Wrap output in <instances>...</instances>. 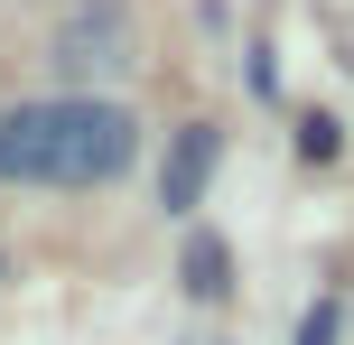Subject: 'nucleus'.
I'll list each match as a JSON object with an SVG mask.
<instances>
[{
    "instance_id": "423d86ee",
    "label": "nucleus",
    "mask_w": 354,
    "mask_h": 345,
    "mask_svg": "<svg viewBox=\"0 0 354 345\" xmlns=\"http://www.w3.org/2000/svg\"><path fill=\"white\" fill-rule=\"evenodd\" d=\"M299 345H336V299H317V308L299 317Z\"/></svg>"
},
{
    "instance_id": "f257e3e1",
    "label": "nucleus",
    "mask_w": 354,
    "mask_h": 345,
    "mask_svg": "<svg viewBox=\"0 0 354 345\" xmlns=\"http://www.w3.org/2000/svg\"><path fill=\"white\" fill-rule=\"evenodd\" d=\"M131 149H140V122L93 93L0 112V187H103L131 168Z\"/></svg>"
},
{
    "instance_id": "7ed1b4c3",
    "label": "nucleus",
    "mask_w": 354,
    "mask_h": 345,
    "mask_svg": "<svg viewBox=\"0 0 354 345\" xmlns=\"http://www.w3.org/2000/svg\"><path fill=\"white\" fill-rule=\"evenodd\" d=\"M214 159H224V140H214V122H187L168 140V168H159V205L168 215H187V205H205V178H214Z\"/></svg>"
},
{
    "instance_id": "39448f33",
    "label": "nucleus",
    "mask_w": 354,
    "mask_h": 345,
    "mask_svg": "<svg viewBox=\"0 0 354 345\" xmlns=\"http://www.w3.org/2000/svg\"><path fill=\"white\" fill-rule=\"evenodd\" d=\"M336 149H345V131L326 122V112H308V122H299V159H317V168H326Z\"/></svg>"
},
{
    "instance_id": "f03ea898",
    "label": "nucleus",
    "mask_w": 354,
    "mask_h": 345,
    "mask_svg": "<svg viewBox=\"0 0 354 345\" xmlns=\"http://www.w3.org/2000/svg\"><path fill=\"white\" fill-rule=\"evenodd\" d=\"M56 75L66 84H112L131 75V10L122 0H75L56 28Z\"/></svg>"
},
{
    "instance_id": "20e7f679",
    "label": "nucleus",
    "mask_w": 354,
    "mask_h": 345,
    "mask_svg": "<svg viewBox=\"0 0 354 345\" xmlns=\"http://www.w3.org/2000/svg\"><path fill=\"white\" fill-rule=\"evenodd\" d=\"M187 290H196V299H224V290H233V252H224L214 234L187 243Z\"/></svg>"
}]
</instances>
